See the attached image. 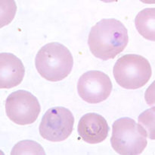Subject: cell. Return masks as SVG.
<instances>
[{"instance_id":"cell-1","label":"cell","mask_w":155,"mask_h":155,"mask_svg":"<svg viewBox=\"0 0 155 155\" xmlns=\"http://www.w3.org/2000/svg\"><path fill=\"white\" fill-rule=\"evenodd\" d=\"M128 30L114 18L102 19L91 28L88 45L91 53L102 60L114 59L127 47Z\"/></svg>"},{"instance_id":"cell-2","label":"cell","mask_w":155,"mask_h":155,"mask_svg":"<svg viewBox=\"0 0 155 155\" xmlns=\"http://www.w3.org/2000/svg\"><path fill=\"white\" fill-rule=\"evenodd\" d=\"M35 65L42 78L49 81H59L71 72L74 59L65 46L52 42L45 44L38 51Z\"/></svg>"},{"instance_id":"cell-3","label":"cell","mask_w":155,"mask_h":155,"mask_svg":"<svg viewBox=\"0 0 155 155\" xmlns=\"http://www.w3.org/2000/svg\"><path fill=\"white\" fill-rule=\"evenodd\" d=\"M147 133L134 119L124 117L116 120L112 127L110 144L119 154L137 155L146 147Z\"/></svg>"},{"instance_id":"cell-4","label":"cell","mask_w":155,"mask_h":155,"mask_svg":"<svg viewBox=\"0 0 155 155\" xmlns=\"http://www.w3.org/2000/svg\"><path fill=\"white\" fill-rule=\"evenodd\" d=\"M151 64L140 55L127 54L120 58L114 67L117 83L127 90H136L145 86L151 77Z\"/></svg>"},{"instance_id":"cell-5","label":"cell","mask_w":155,"mask_h":155,"mask_svg":"<svg viewBox=\"0 0 155 155\" xmlns=\"http://www.w3.org/2000/svg\"><path fill=\"white\" fill-rule=\"evenodd\" d=\"M74 116L71 110L63 106L48 109L39 125V134L45 140L58 142L66 140L72 133Z\"/></svg>"},{"instance_id":"cell-6","label":"cell","mask_w":155,"mask_h":155,"mask_svg":"<svg viewBox=\"0 0 155 155\" xmlns=\"http://www.w3.org/2000/svg\"><path fill=\"white\" fill-rule=\"evenodd\" d=\"M8 117L20 126L30 125L37 119L41 111L37 98L29 91L18 90L9 94L5 101Z\"/></svg>"},{"instance_id":"cell-7","label":"cell","mask_w":155,"mask_h":155,"mask_svg":"<svg viewBox=\"0 0 155 155\" xmlns=\"http://www.w3.org/2000/svg\"><path fill=\"white\" fill-rule=\"evenodd\" d=\"M112 88V82L108 75L100 71H86L80 76L77 84L80 97L91 104H96L107 100Z\"/></svg>"},{"instance_id":"cell-8","label":"cell","mask_w":155,"mask_h":155,"mask_svg":"<svg viewBox=\"0 0 155 155\" xmlns=\"http://www.w3.org/2000/svg\"><path fill=\"white\" fill-rule=\"evenodd\" d=\"M78 134L86 142L91 144L102 142L108 135L109 126L102 115L95 112L86 113L78 123Z\"/></svg>"},{"instance_id":"cell-9","label":"cell","mask_w":155,"mask_h":155,"mask_svg":"<svg viewBox=\"0 0 155 155\" xmlns=\"http://www.w3.org/2000/svg\"><path fill=\"white\" fill-rule=\"evenodd\" d=\"M25 68L19 58L9 53L0 54V88L10 89L21 83Z\"/></svg>"},{"instance_id":"cell-10","label":"cell","mask_w":155,"mask_h":155,"mask_svg":"<svg viewBox=\"0 0 155 155\" xmlns=\"http://www.w3.org/2000/svg\"><path fill=\"white\" fill-rule=\"evenodd\" d=\"M155 9L148 8L141 11L136 17L135 24L138 32L145 39L155 40Z\"/></svg>"},{"instance_id":"cell-11","label":"cell","mask_w":155,"mask_h":155,"mask_svg":"<svg viewBox=\"0 0 155 155\" xmlns=\"http://www.w3.org/2000/svg\"><path fill=\"white\" fill-rule=\"evenodd\" d=\"M11 154H42L45 152L39 143L30 140H24L18 142L12 149Z\"/></svg>"},{"instance_id":"cell-12","label":"cell","mask_w":155,"mask_h":155,"mask_svg":"<svg viewBox=\"0 0 155 155\" xmlns=\"http://www.w3.org/2000/svg\"><path fill=\"white\" fill-rule=\"evenodd\" d=\"M152 109L153 108L142 112L140 115V116L139 117V122H140L141 126L145 129V132H146L147 136H148L151 139H154V119H151V121L150 120L151 117L154 115V109L153 111Z\"/></svg>"}]
</instances>
